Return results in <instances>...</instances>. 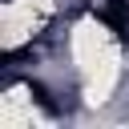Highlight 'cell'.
Returning <instances> with one entry per match:
<instances>
[{
	"mask_svg": "<svg viewBox=\"0 0 129 129\" xmlns=\"http://www.w3.org/2000/svg\"><path fill=\"white\" fill-rule=\"evenodd\" d=\"M64 44H69V64H73V73L81 81V105L85 109H105L117 97L121 77H125L121 40L113 36V28L101 16L85 12V16H77L69 24Z\"/></svg>",
	"mask_w": 129,
	"mask_h": 129,
	"instance_id": "6da1fadb",
	"label": "cell"
},
{
	"mask_svg": "<svg viewBox=\"0 0 129 129\" xmlns=\"http://www.w3.org/2000/svg\"><path fill=\"white\" fill-rule=\"evenodd\" d=\"M56 12H44L32 0H4L0 4V48H4V56L32 48V40L44 32V24Z\"/></svg>",
	"mask_w": 129,
	"mask_h": 129,
	"instance_id": "7a4b0ae2",
	"label": "cell"
},
{
	"mask_svg": "<svg viewBox=\"0 0 129 129\" xmlns=\"http://www.w3.org/2000/svg\"><path fill=\"white\" fill-rule=\"evenodd\" d=\"M52 117L40 109L32 81H8L0 93V125L4 129H32V125H48Z\"/></svg>",
	"mask_w": 129,
	"mask_h": 129,
	"instance_id": "3957f363",
	"label": "cell"
},
{
	"mask_svg": "<svg viewBox=\"0 0 129 129\" xmlns=\"http://www.w3.org/2000/svg\"><path fill=\"white\" fill-rule=\"evenodd\" d=\"M32 4H40L44 12H56V8H60V0H32Z\"/></svg>",
	"mask_w": 129,
	"mask_h": 129,
	"instance_id": "277c9868",
	"label": "cell"
}]
</instances>
